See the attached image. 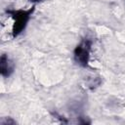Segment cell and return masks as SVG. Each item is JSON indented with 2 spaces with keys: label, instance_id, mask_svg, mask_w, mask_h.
Returning <instances> with one entry per match:
<instances>
[{
  "label": "cell",
  "instance_id": "1",
  "mask_svg": "<svg viewBox=\"0 0 125 125\" xmlns=\"http://www.w3.org/2000/svg\"><path fill=\"white\" fill-rule=\"evenodd\" d=\"M32 1H40V0H32Z\"/></svg>",
  "mask_w": 125,
  "mask_h": 125
}]
</instances>
